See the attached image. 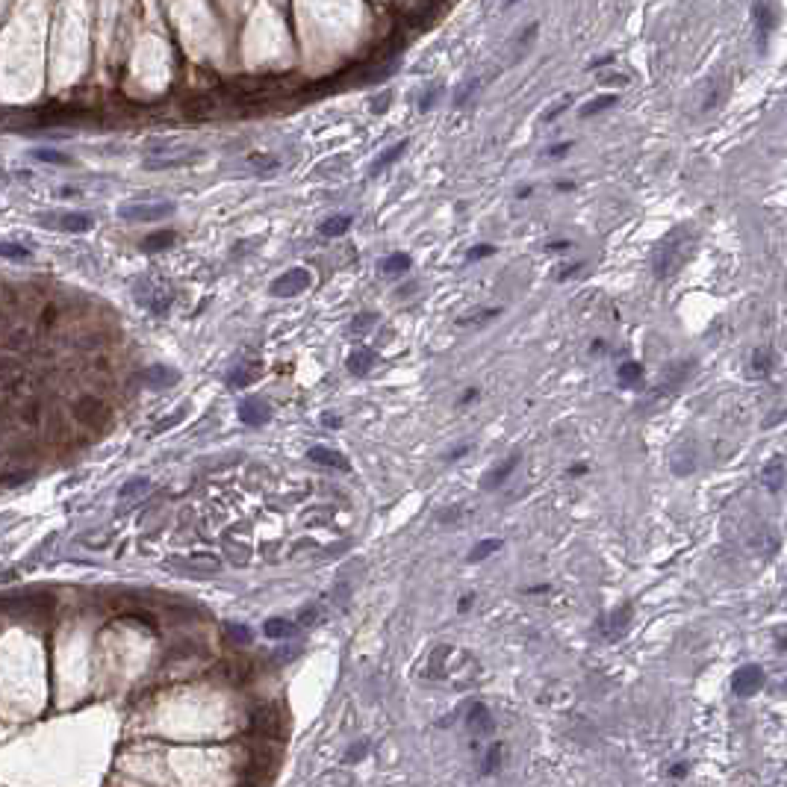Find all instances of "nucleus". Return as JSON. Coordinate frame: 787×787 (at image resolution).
I'll use <instances>...</instances> for the list:
<instances>
[{"instance_id": "obj_2", "label": "nucleus", "mask_w": 787, "mask_h": 787, "mask_svg": "<svg viewBox=\"0 0 787 787\" xmlns=\"http://www.w3.org/2000/svg\"><path fill=\"white\" fill-rule=\"evenodd\" d=\"M204 153L198 148H157L145 157V169L148 171H165V169H183V165L198 162Z\"/></svg>"}, {"instance_id": "obj_10", "label": "nucleus", "mask_w": 787, "mask_h": 787, "mask_svg": "<svg viewBox=\"0 0 787 787\" xmlns=\"http://www.w3.org/2000/svg\"><path fill=\"white\" fill-rule=\"evenodd\" d=\"M169 567H180V569H189L198 575H213L221 569V560L218 558H209V554H195L189 560H169Z\"/></svg>"}, {"instance_id": "obj_40", "label": "nucleus", "mask_w": 787, "mask_h": 787, "mask_svg": "<svg viewBox=\"0 0 787 787\" xmlns=\"http://www.w3.org/2000/svg\"><path fill=\"white\" fill-rule=\"evenodd\" d=\"M569 148H572V142H560V145H554V148H549V151H546V157L558 160V157H563V153H567Z\"/></svg>"}, {"instance_id": "obj_35", "label": "nucleus", "mask_w": 787, "mask_h": 787, "mask_svg": "<svg viewBox=\"0 0 787 787\" xmlns=\"http://www.w3.org/2000/svg\"><path fill=\"white\" fill-rule=\"evenodd\" d=\"M478 86H481L478 80H472V83H466V86H463L460 92H457V97H454V106H463V104H466L469 97H472V92H475V88H478Z\"/></svg>"}, {"instance_id": "obj_39", "label": "nucleus", "mask_w": 787, "mask_h": 787, "mask_svg": "<svg viewBox=\"0 0 787 787\" xmlns=\"http://www.w3.org/2000/svg\"><path fill=\"white\" fill-rule=\"evenodd\" d=\"M319 619V607H304L301 611V616H298V623H304V625H313Z\"/></svg>"}, {"instance_id": "obj_49", "label": "nucleus", "mask_w": 787, "mask_h": 787, "mask_svg": "<svg viewBox=\"0 0 787 787\" xmlns=\"http://www.w3.org/2000/svg\"><path fill=\"white\" fill-rule=\"evenodd\" d=\"M684 772H687V767H684V764H679V767H672V770H670V775H675V779H681Z\"/></svg>"}, {"instance_id": "obj_28", "label": "nucleus", "mask_w": 787, "mask_h": 787, "mask_svg": "<svg viewBox=\"0 0 787 787\" xmlns=\"http://www.w3.org/2000/svg\"><path fill=\"white\" fill-rule=\"evenodd\" d=\"M174 239H177V234H171V230H160V234L145 239V251H162V248L174 245Z\"/></svg>"}, {"instance_id": "obj_42", "label": "nucleus", "mask_w": 787, "mask_h": 787, "mask_svg": "<svg viewBox=\"0 0 787 787\" xmlns=\"http://www.w3.org/2000/svg\"><path fill=\"white\" fill-rule=\"evenodd\" d=\"M434 101H437V88H428L425 97H422V104H419V109H422V113H428V109L434 106Z\"/></svg>"}, {"instance_id": "obj_24", "label": "nucleus", "mask_w": 787, "mask_h": 787, "mask_svg": "<svg viewBox=\"0 0 787 787\" xmlns=\"http://www.w3.org/2000/svg\"><path fill=\"white\" fill-rule=\"evenodd\" d=\"M148 490H151V481H148V478H133V481H127V484L118 490V498H121V502H133V498H142Z\"/></svg>"}, {"instance_id": "obj_43", "label": "nucleus", "mask_w": 787, "mask_h": 787, "mask_svg": "<svg viewBox=\"0 0 787 787\" xmlns=\"http://www.w3.org/2000/svg\"><path fill=\"white\" fill-rule=\"evenodd\" d=\"M319 781H321V784H325V781H339V784H348L351 779H348L345 772H328V775H321Z\"/></svg>"}, {"instance_id": "obj_50", "label": "nucleus", "mask_w": 787, "mask_h": 787, "mask_svg": "<svg viewBox=\"0 0 787 787\" xmlns=\"http://www.w3.org/2000/svg\"><path fill=\"white\" fill-rule=\"evenodd\" d=\"M475 395H478V390H466V392H463V398H460V404H466V401H472V398H475Z\"/></svg>"}, {"instance_id": "obj_30", "label": "nucleus", "mask_w": 787, "mask_h": 787, "mask_svg": "<svg viewBox=\"0 0 787 787\" xmlns=\"http://www.w3.org/2000/svg\"><path fill=\"white\" fill-rule=\"evenodd\" d=\"M257 374H260L257 369H245V366H239L236 372H230L227 381H230V386H248V383L257 381Z\"/></svg>"}, {"instance_id": "obj_36", "label": "nucleus", "mask_w": 787, "mask_h": 787, "mask_svg": "<svg viewBox=\"0 0 787 787\" xmlns=\"http://www.w3.org/2000/svg\"><path fill=\"white\" fill-rule=\"evenodd\" d=\"M183 416H186V410H177V413H174V416H169V419H162V422H160L157 428H153V434H162V430H169V428H174V425H177V422H180V419H183Z\"/></svg>"}, {"instance_id": "obj_4", "label": "nucleus", "mask_w": 787, "mask_h": 787, "mask_svg": "<svg viewBox=\"0 0 787 787\" xmlns=\"http://www.w3.org/2000/svg\"><path fill=\"white\" fill-rule=\"evenodd\" d=\"M310 281H313V277H310L307 269H290L272 283V295L274 298H292L298 292H304L310 286Z\"/></svg>"}, {"instance_id": "obj_46", "label": "nucleus", "mask_w": 787, "mask_h": 787, "mask_svg": "<svg viewBox=\"0 0 787 787\" xmlns=\"http://www.w3.org/2000/svg\"><path fill=\"white\" fill-rule=\"evenodd\" d=\"M578 269H581V265H563V272L558 274V281H567V277H572V274L578 272Z\"/></svg>"}, {"instance_id": "obj_3", "label": "nucleus", "mask_w": 787, "mask_h": 787, "mask_svg": "<svg viewBox=\"0 0 787 787\" xmlns=\"http://www.w3.org/2000/svg\"><path fill=\"white\" fill-rule=\"evenodd\" d=\"M174 213L171 201H139V204H121L118 216L124 221H160Z\"/></svg>"}, {"instance_id": "obj_31", "label": "nucleus", "mask_w": 787, "mask_h": 787, "mask_svg": "<svg viewBox=\"0 0 787 787\" xmlns=\"http://www.w3.org/2000/svg\"><path fill=\"white\" fill-rule=\"evenodd\" d=\"M616 374H619V381H623V383H634V381H640L643 366H640V363H623Z\"/></svg>"}, {"instance_id": "obj_22", "label": "nucleus", "mask_w": 787, "mask_h": 787, "mask_svg": "<svg viewBox=\"0 0 787 787\" xmlns=\"http://www.w3.org/2000/svg\"><path fill=\"white\" fill-rule=\"evenodd\" d=\"M225 634L230 643H236V646H251L254 643V631L245 623H225Z\"/></svg>"}, {"instance_id": "obj_33", "label": "nucleus", "mask_w": 787, "mask_h": 787, "mask_svg": "<svg viewBox=\"0 0 787 787\" xmlns=\"http://www.w3.org/2000/svg\"><path fill=\"white\" fill-rule=\"evenodd\" d=\"M498 761H502V743H493L490 752H486V767H484V772H495V770H498Z\"/></svg>"}, {"instance_id": "obj_13", "label": "nucleus", "mask_w": 787, "mask_h": 787, "mask_svg": "<svg viewBox=\"0 0 787 787\" xmlns=\"http://www.w3.org/2000/svg\"><path fill=\"white\" fill-rule=\"evenodd\" d=\"M142 381H145L148 386H153V390H162V386H171V383H177L180 381V372H174V369H169V366H151V369H145L142 372Z\"/></svg>"}, {"instance_id": "obj_38", "label": "nucleus", "mask_w": 787, "mask_h": 787, "mask_svg": "<svg viewBox=\"0 0 787 787\" xmlns=\"http://www.w3.org/2000/svg\"><path fill=\"white\" fill-rule=\"evenodd\" d=\"M495 248L493 245H478V248H472L469 254H466V260H481V257H490Z\"/></svg>"}, {"instance_id": "obj_17", "label": "nucleus", "mask_w": 787, "mask_h": 787, "mask_svg": "<svg viewBox=\"0 0 787 787\" xmlns=\"http://www.w3.org/2000/svg\"><path fill=\"white\" fill-rule=\"evenodd\" d=\"M755 21H758V36L767 39V32H772L775 21H779L772 12V6H770V0H758L755 3Z\"/></svg>"}, {"instance_id": "obj_21", "label": "nucleus", "mask_w": 787, "mask_h": 787, "mask_svg": "<svg viewBox=\"0 0 787 787\" xmlns=\"http://www.w3.org/2000/svg\"><path fill=\"white\" fill-rule=\"evenodd\" d=\"M410 265H413V260H410V254H404V251H395V254H390V257H383L381 260V272L383 274H404Z\"/></svg>"}, {"instance_id": "obj_19", "label": "nucleus", "mask_w": 787, "mask_h": 787, "mask_svg": "<svg viewBox=\"0 0 787 787\" xmlns=\"http://www.w3.org/2000/svg\"><path fill=\"white\" fill-rule=\"evenodd\" d=\"M407 145H410V139H401V142H398V145H392L390 151H383V153H381V157H378V160H374V162H372V171H369V174L374 177V174H381L383 169H390V165H392L395 160H401V153L407 151Z\"/></svg>"}, {"instance_id": "obj_27", "label": "nucleus", "mask_w": 787, "mask_h": 787, "mask_svg": "<svg viewBox=\"0 0 787 787\" xmlns=\"http://www.w3.org/2000/svg\"><path fill=\"white\" fill-rule=\"evenodd\" d=\"M770 369H772V351L770 348H755V354H752V372L767 374Z\"/></svg>"}, {"instance_id": "obj_47", "label": "nucleus", "mask_w": 787, "mask_h": 787, "mask_svg": "<svg viewBox=\"0 0 787 787\" xmlns=\"http://www.w3.org/2000/svg\"><path fill=\"white\" fill-rule=\"evenodd\" d=\"M469 448H472V446H469V442H463V446H460V448H454V451L448 454V460H457V457H463V454H466Z\"/></svg>"}, {"instance_id": "obj_14", "label": "nucleus", "mask_w": 787, "mask_h": 787, "mask_svg": "<svg viewBox=\"0 0 787 787\" xmlns=\"http://www.w3.org/2000/svg\"><path fill=\"white\" fill-rule=\"evenodd\" d=\"M74 416L80 419V422H86V425H101L106 419V407L97 401V398H83V401L77 404Z\"/></svg>"}, {"instance_id": "obj_7", "label": "nucleus", "mask_w": 787, "mask_h": 787, "mask_svg": "<svg viewBox=\"0 0 787 787\" xmlns=\"http://www.w3.org/2000/svg\"><path fill=\"white\" fill-rule=\"evenodd\" d=\"M269 404L263 401V398H245V401L239 404V419L245 425H251V428H260V425H265L269 422Z\"/></svg>"}, {"instance_id": "obj_6", "label": "nucleus", "mask_w": 787, "mask_h": 787, "mask_svg": "<svg viewBox=\"0 0 787 787\" xmlns=\"http://www.w3.org/2000/svg\"><path fill=\"white\" fill-rule=\"evenodd\" d=\"M39 221L44 227H59V230H71V234H86L92 227V216L86 213H62V216H39Z\"/></svg>"}, {"instance_id": "obj_45", "label": "nucleus", "mask_w": 787, "mask_h": 787, "mask_svg": "<svg viewBox=\"0 0 787 787\" xmlns=\"http://www.w3.org/2000/svg\"><path fill=\"white\" fill-rule=\"evenodd\" d=\"M569 245H572V242H567V239H558V242H549L546 248H549V251H567Z\"/></svg>"}, {"instance_id": "obj_15", "label": "nucleus", "mask_w": 787, "mask_h": 787, "mask_svg": "<svg viewBox=\"0 0 787 787\" xmlns=\"http://www.w3.org/2000/svg\"><path fill=\"white\" fill-rule=\"evenodd\" d=\"M784 478H787V472H784V460L781 457H772L767 466H764V472H761V481H764V486L767 490H772V493H779L781 486H784Z\"/></svg>"}, {"instance_id": "obj_41", "label": "nucleus", "mask_w": 787, "mask_h": 787, "mask_svg": "<svg viewBox=\"0 0 787 787\" xmlns=\"http://www.w3.org/2000/svg\"><path fill=\"white\" fill-rule=\"evenodd\" d=\"M390 101H392V95H390V92H386V95H381L378 101L372 104V113H383V109H390Z\"/></svg>"}, {"instance_id": "obj_51", "label": "nucleus", "mask_w": 787, "mask_h": 787, "mask_svg": "<svg viewBox=\"0 0 787 787\" xmlns=\"http://www.w3.org/2000/svg\"><path fill=\"white\" fill-rule=\"evenodd\" d=\"M584 472H587V466H572L569 469V475H584Z\"/></svg>"}, {"instance_id": "obj_37", "label": "nucleus", "mask_w": 787, "mask_h": 787, "mask_svg": "<svg viewBox=\"0 0 787 787\" xmlns=\"http://www.w3.org/2000/svg\"><path fill=\"white\" fill-rule=\"evenodd\" d=\"M366 752H369V743L366 740H360V743H354L351 749H348V761H357V758H363Z\"/></svg>"}, {"instance_id": "obj_1", "label": "nucleus", "mask_w": 787, "mask_h": 787, "mask_svg": "<svg viewBox=\"0 0 787 787\" xmlns=\"http://www.w3.org/2000/svg\"><path fill=\"white\" fill-rule=\"evenodd\" d=\"M693 254V239L684 234V230H675V234L663 242L655 254V274L658 277H670L687 263V257Z\"/></svg>"}, {"instance_id": "obj_25", "label": "nucleus", "mask_w": 787, "mask_h": 787, "mask_svg": "<svg viewBox=\"0 0 787 787\" xmlns=\"http://www.w3.org/2000/svg\"><path fill=\"white\" fill-rule=\"evenodd\" d=\"M498 549H502V540H498V537H493V540H481L478 546H475V549L469 551V558H466V560H469V563L486 560V558H490L493 551H498Z\"/></svg>"}, {"instance_id": "obj_18", "label": "nucleus", "mask_w": 787, "mask_h": 787, "mask_svg": "<svg viewBox=\"0 0 787 787\" xmlns=\"http://www.w3.org/2000/svg\"><path fill=\"white\" fill-rule=\"evenodd\" d=\"M351 221H354L351 216H330V218H325L319 225V234L325 239H336V236H342L351 227Z\"/></svg>"}, {"instance_id": "obj_48", "label": "nucleus", "mask_w": 787, "mask_h": 787, "mask_svg": "<svg viewBox=\"0 0 787 787\" xmlns=\"http://www.w3.org/2000/svg\"><path fill=\"white\" fill-rule=\"evenodd\" d=\"M321 422H325L328 428H339V425H342V422H339V416H334V413H328L325 419H321Z\"/></svg>"}, {"instance_id": "obj_12", "label": "nucleus", "mask_w": 787, "mask_h": 787, "mask_svg": "<svg viewBox=\"0 0 787 787\" xmlns=\"http://www.w3.org/2000/svg\"><path fill=\"white\" fill-rule=\"evenodd\" d=\"M466 728L472 734H493V717H490V708L486 705H472L469 708V717H466Z\"/></svg>"}, {"instance_id": "obj_32", "label": "nucleus", "mask_w": 787, "mask_h": 787, "mask_svg": "<svg viewBox=\"0 0 787 787\" xmlns=\"http://www.w3.org/2000/svg\"><path fill=\"white\" fill-rule=\"evenodd\" d=\"M372 325H374V313H360L351 321V334H366V330H372Z\"/></svg>"}, {"instance_id": "obj_26", "label": "nucleus", "mask_w": 787, "mask_h": 787, "mask_svg": "<svg viewBox=\"0 0 787 787\" xmlns=\"http://www.w3.org/2000/svg\"><path fill=\"white\" fill-rule=\"evenodd\" d=\"M254 728H260L263 734H274L277 731V717L272 708H263V711L254 714Z\"/></svg>"}, {"instance_id": "obj_5", "label": "nucleus", "mask_w": 787, "mask_h": 787, "mask_svg": "<svg viewBox=\"0 0 787 787\" xmlns=\"http://www.w3.org/2000/svg\"><path fill=\"white\" fill-rule=\"evenodd\" d=\"M764 684V670L758 663H743L734 675H731V690L737 696H755Z\"/></svg>"}, {"instance_id": "obj_20", "label": "nucleus", "mask_w": 787, "mask_h": 787, "mask_svg": "<svg viewBox=\"0 0 787 787\" xmlns=\"http://www.w3.org/2000/svg\"><path fill=\"white\" fill-rule=\"evenodd\" d=\"M628 619H631V607H616V611L607 616V631H605V634L611 637V640L623 637L625 628H628Z\"/></svg>"}, {"instance_id": "obj_16", "label": "nucleus", "mask_w": 787, "mask_h": 787, "mask_svg": "<svg viewBox=\"0 0 787 787\" xmlns=\"http://www.w3.org/2000/svg\"><path fill=\"white\" fill-rule=\"evenodd\" d=\"M292 631H295V623H290L283 616H274L263 623V634L269 640H286V637H292Z\"/></svg>"}, {"instance_id": "obj_9", "label": "nucleus", "mask_w": 787, "mask_h": 787, "mask_svg": "<svg viewBox=\"0 0 787 787\" xmlns=\"http://www.w3.org/2000/svg\"><path fill=\"white\" fill-rule=\"evenodd\" d=\"M374 363H378V351H374V348H354L348 354V372L357 374V378L369 374L374 369Z\"/></svg>"}, {"instance_id": "obj_44", "label": "nucleus", "mask_w": 787, "mask_h": 787, "mask_svg": "<svg viewBox=\"0 0 787 787\" xmlns=\"http://www.w3.org/2000/svg\"><path fill=\"white\" fill-rule=\"evenodd\" d=\"M602 83H614V86H625L628 83V77H623V74H614V77H598Z\"/></svg>"}, {"instance_id": "obj_8", "label": "nucleus", "mask_w": 787, "mask_h": 787, "mask_svg": "<svg viewBox=\"0 0 787 787\" xmlns=\"http://www.w3.org/2000/svg\"><path fill=\"white\" fill-rule=\"evenodd\" d=\"M307 457L313 463H319V466H328V469H342V472L351 469V463L345 460V454L336 451V448H328V446H313L307 451Z\"/></svg>"}, {"instance_id": "obj_23", "label": "nucleus", "mask_w": 787, "mask_h": 787, "mask_svg": "<svg viewBox=\"0 0 787 787\" xmlns=\"http://www.w3.org/2000/svg\"><path fill=\"white\" fill-rule=\"evenodd\" d=\"M616 101H619L616 95H598V97H593V101H587L581 106V118H593L596 113H605V109L616 106Z\"/></svg>"}, {"instance_id": "obj_11", "label": "nucleus", "mask_w": 787, "mask_h": 787, "mask_svg": "<svg viewBox=\"0 0 787 787\" xmlns=\"http://www.w3.org/2000/svg\"><path fill=\"white\" fill-rule=\"evenodd\" d=\"M516 466H519V454H511V457H507L504 463H498V466H493L490 472L484 475V484H481V486H484V490H495V486H502V484L513 475Z\"/></svg>"}, {"instance_id": "obj_29", "label": "nucleus", "mask_w": 787, "mask_h": 787, "mask_svg": "<svg viewBox=\"0 0 787 787\" xmlns=\"http://www.w3.org/2000/svg\"><path fill=\"white\" fill-rule=\"evenodd\" d=\"M32 157L41 160V162H53V165H68L71 162L68 153H59L53 148H36V151H32Z\"/></svg>"}, {"instance_id": "obj_34", "label": "nucleus", "mask_w": 787, "mask_h": 787, "mask_svg": "<svg viewBox=\"0 0 787 787\" xmlns=\"http://www.w3.org/2000/svg\"><path fill=\"white\" fill-rule=\"evenodd\" d=\"M0 257H12V260H27L30 251L18 248V245H0Z\"/></svg>"}]
</instances>
